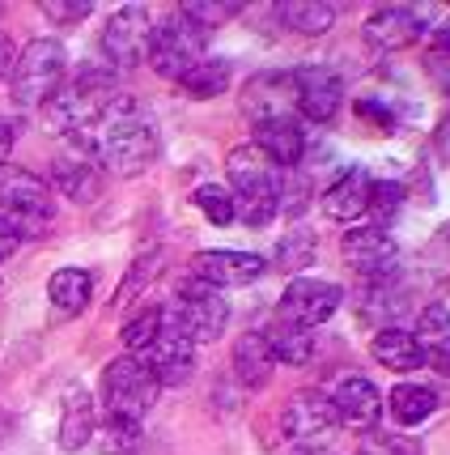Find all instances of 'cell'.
Masks as SVG:
<instances>
[{"label":"cell","mask_w":450,"mask_h":455,"mask_svg":"<svg viewBox=\"0 0 450 455\" xmlns=\"http://www.w3.org/2000/svg\"><path fill=\"white\" fill-rule=\"evenodd\" d=\"M77 140L99 158V166L115 171V175H140V171H149V162H154L157 149H162L157 124L149 119V111H145L140 102H132L128 94H119L115 107Z\"/></svg>","instance_id":"1"},{"label":"cell","mask_w":450,"mask_h":455,"mask_svg":"<svg viewBox=\"0 0 450 455\" xmlns=\"http://www.w3.org/2000/svg\"><path fill=\"white\" fill-rule=\"evenodd\" d=\"M115 102H119L115 68H107V64H85L77 77L64 81L56 99L43 107V119H47L51 132H64V137L77 140V137H85Z\"/></svg>","instance_id":"2"},{"label":"cell","mask_w":450,"mask_h":455,"mask_svg":"<svg viewBox=\"0 0 450 455\" xmlns=\"http://www.w3.org/2000/svg\"><path fill=\"white\" fill-rule=\"evenodd\" d=\"M225 175H230V196H234V218L247 226H268L280 209V171L264 158L255 145H238L230 162H225Z\"/></svg>","instance_id":"3"},{"label":"cell","mask_w":450,"mask_h":455,"mask_svg":"<svg viewBox=\"0 0 450 455\" xmlns=\"http://www.w3.org/2000/svg\"><path fill=\"white\" fill-rule=\"evenodd\" d=\"M68 77V52L59 39H30L13 60L9 90L18 107H47Z\"/></svg>","instance_id":"4"},{"label":"cell","mask_w":450,"mask_h":455,"mask_svg":"<svg viewBox=\"0 0 450 455\" xmlns=\"http://www.w3.org/2000/svg\"><path fill=\"white\" fill-rule=\"evenodd\" d=\"M0 218L18 230V238H39L56 221V192L30 171L0 166Z\"/></svg>","instance_id":"5"},{"label":"cell","mask_w":450,"mask_h":455,"mask_svg":"<svg viewBox=\"0 0 450 455\" xmlns=\"http://www.w3.org/2000/svg\"><path fill=\"white\" fill-rule=\"evenodd\" d=\"M157 379L149 375V366L140 362L137 354L115 357L107 371H102V404H107V417H128V421H140L157 404Z\"/></svg>","instance_id":"6"},{"label":"cell","mask_w":450,"mask_h":455,"mask_svg":"<svg viewBox=\"0 0 450 455\" xmlns=\"http://www.w3.org/2000/svg\"><path fill=\"white\" fill-rule=\"evenodd\" d=\"M204 43H209V30H200L196 21H187L183 13H170V18L154 26V39H149V64H154L157 77L178 81L192 64L204 60Z\"/></svg>","instance_id":"7"},{"label":"cell","mask_w":450,"mask_h":455,"mask_svg":"<svg viewBox=\"0 0 450 455\" xmlns=\"http://www.w3.org/2000/svg\"><path fill=\"white\" fill-rule=\"evenodd\" d=\"M166 315L175 319L178 328L200 345V340H217L225 332V323H230V302L221 298V290H213V285H204V281L192 277V281L178 285L175 307H170Z\"/></svg>","instance_id":"8"},{"label":"cell","mask_w":450,"mask_h":455,"mask_svg":"<svg viewBox=\"0 0 450 455\" xmlns=\"http://www.w3.org/2000/svg\"><path fill=\"white\" fill-rule=\"evenodd\" d=\"M336 426H340V417L323 392H294L280 409V435L297 451H319L336 435Z\"/></svg>","instance_id":"9"},{"label":"cell","mask_w":450,"mask_h":455,"mask_svg":"<svg viewBox=\"0 0 450 455\" xmlns=\"http://www.w3.org/2000/svg\"><path fill=\"white\" fill-rule=\"evenodd\" d=\"M340 298L344 290L336 281H314V277H294L285 285V294L276 302V319L280 323H294V328H319L340 311Z\"/></svg>","instance_id":"10"},{"label":"cell","mask_w":450,"mask_h":455,"mask_svg":"<svg viewBox=\"0 0 450 455\" xmlns=\"http://www.w3.org/2000/svg\"><path fill=\"white\" fill-rule=\"evenodd\" d=\"M340 259L349 264L357 277L366 281H387L399 268V247L387 235V226H352L340 238Z\"/></svg>","instance_id":"11"},{"label":"cell","mask_w":450,"mask_h":455,"mask_svg":"<svg viewBox=\"0 0 450 455\" xmlns=\"http://www.w3.org/2000/svg\"><path fill=\"white\" fill-rule=\"evenodd\" d=\"M149 39H154V21L145 4H123L111 21L102 26V56L111 68H137L149 56Z\"/></svg>","instance_id":"12"},{"label":"cell","mask_w":450,"mask_h":455,"mask_svg":"<svg viewBox=\"0 0 450 455\" xmlns=\"http://www.w3.org/2000/svg\"><path fill=\"white\" fill-rule=\"evenodd\" d=\"M140 362L149 366V375L157 379V387H178L192 379V366H196V340L178 328L175 319L162 311V332L154 337V345L140 354Z\"/></svg>","instance_id":"13"},{"label":"cell","mask_w":450,"mask_h":455,"mask_svg":"<svg viewBox=\"0 0 450 455\" xmlns=\"http://www.w3.org/2000/svg\"><path fill=\"white\" fill-rule=\"evenodd\" d=\"M268 273V259L255 251H200L192 259V277L213 285V290H234V285H251Z\"/></svg>","instance_id":"14"},{"label":"cell","mask_w":450,"mask_h":455,"mask_svg":"<svg viewBox=\"0 0 450 455\" xmlns=\"http://www.w3.org/2000/svg\"><path fill=\"white\" fill-rule=\"evenodd\" d=\"M294 85H297V116L311 119V124H328V119H336L340 102H344V81H340V73L323 68V64L297 68Z\"/></svg>","instance_id":"15"},{"label":"cell","mask_w":450,"mask_h":455,"mask_svg":"<svg viewBox=\"0 0 450 455\" xmlns=\"http://www.w3.org/2000/svg\"><path fill=\"white\" fill-rule=\"evenodd\" d=\"M297 107V85L294 73H259V77L247 81L242 90V111L251 124H268V119L294 116Z\"/></svg>","instance_id":"16"},{"label":"cell","mask_w":450,"mask_h":455,"mask_svg":"<svg viewBox=\"0 0 450 455\" xmlns=\"http://www.w3.org/2000/svg\"><path fill=\"white\" fill-rule=\"evenodd\" d=\"M328 400H332L336 417L344 426H352V430H374V421L383 413V396H378V387L366 375H344Z\"/></svg>","instance_id":"17"},{"label":"cell","mask_w":450,"mask_h":455,"mask_svg":"<svg viewBox=\"0 0 450 455\" xmlns=\"http://www.w3.org/2000/svg\"><path fill=\"white\" fill-rule=\"evenodd\" d=\"M255 149L264 158L272 162L276 171L280 166H297L302 154H306V128L297 116H280V119H268V124H255Z\"/></svg>","instance_id":"18"},{"label":"cell","mask_w":450,"mask_h":455,"mask_svg":"<svg viewBox=\"0 0 450 455\" xmlns=\"http://www.w3.org/2000/svg\"><path fill=\"white\" fill-rule=\"evenodd\" d=\"M412 340L421 349V366H433L438 375H450V311L442 302H430L416 315Z\"/></svg>","instance_id":"19"},{"label":"cell","mask_w":450,"mask_h":455,"mask_svg":"<svg viewBox=\"0 0 450 455\" xmlns=\"http://www.w3.org/2000/svg\"><path fill=\"white\" fill-rule=\"evenodd\" d=\"M99 435V409H94V396L73 383L68 387V396H64V413H59V451H81V447H90V438Z\"/></svg>","instance_id":"20"},{"label":"cell","mask_w":450,"mask_h":455,"mask_svg":"<svg viewBox=\"0 0 450 455\" xmlns=\"http://www.w3.org/2000/svg\"><path fill=\"white\" fill-rule=\"evenodd\" d=\"M370 188H374V179L366 175L361 166H349L336 183H328L323 213L332 221H357L361 213H370Z\"/></svg>","instance_id":"21"},{"label":"cell","mask_w":450,"mask_h":455,"mask_svg":"<svg viewBox=\"0 0 450 455\" xmlns=\"http://www.w3.org/2000/svg\"><path fill=\"white\" fill-rule=\"evenodd\" d=\"M366 39L378 52H404L408 43L421 39V26L412 18V4H383L366 18Z\"/></svg>","instance_id":"22"},{"label":"cell","mask_w":450,"mask_h":455,"mask_svg":"<svg viewBox=\"0 0 450 455\" xmlns=\"http://www.w3.org/2000/svg\"><path fill=\"white\" fill-rule=\"evenodd\" d=\"M272 366H276V357H272V349H268L264 332H242V337L234 340V375L242 387H251V392L268 387Z\"/></svg>","instance_id":"23"},{"label":"cell","mask_w":450,"mask_h":455,"mask_svg":"<svg viewBox=\"0 0 450 455\" xmlns=\"http://www.w3.org/2000/svg\"><path fill=\"white\" fill-rule=\"evenodd\" d=\"M370 354L378 366H387L395 375H408L421 366V349H416V340H412L408 328H399V323H383L370 340Z\"/></svg>","instance_id":"24"},{"label":"cell","mask_w":450,"mask_h":455,"mask_svg":"<svg viewBox=\"0 0 450 455\" xmlns=\"http://www.w3.org/2000/svg\"><path fill=\"white\" fill-rule=\"evenodd\" d=\"M51 179H56L59 192L68 200H77V204H90L102 192V171L94 158H56Z\"/></svg>","instance_id":"25"},{"label":"cell","mask_w":450,"mask_h":455,"mask_svg":"<svg viewBox=\"0 0 450 455\" xmlns=\"http://www.w3.org/2000/svg\"><path fill=\"white\" fill-rule=\"evenodd\" d=\"M276 18L294 35H328L340 18V9L328 0H285V4H276Z\"/></svg>","instance_id":"26"},{"label":"cell","mask_w":450,"mask_h":455,"mask_svg":"<svg viewBox=\"0 0 450 455\" xmlns=\"http://www.w3.org/2000/svg\"><path fill=\"white\" fill-rule=\"evenodd\" d=\"M47 298H51V307L59 315H81L94 298V277L85 268H59L47 281Z\"/></svg>","instance_id":"27"},{"label":"cell","mask_w":450,"mask_h":455,"mask_svg":"<svg viewBox=\"0 0 450 455\" xmlns=\"http://www.w3.org/2000/svg\"><path fill=\"white\" fill-rule=\"evenodd\" d=\"M264 340H268V349L280 366H306L314 357V332L306 328H294V323H280L272 319L268 328H264Z\"/></svg>","instance_id":"28"},{"label":"cell","mask_w":450,"mask_h":455,"mask_svg":"<svg viewBox=\"0 0 450 455\" xmlns=\"http://www.w3.org/2000/svg\"><path fill=\"white\" fill-rule=\"evenodd\" d=\"M225 85H230V60H221V56H204L200 64H192L178 77V90L196 102H209L217 94H225Z\"/></svg>","instance_id":"29"},{"label":"cell","mask_w":450,"mask_h":455,"mask_svg":"<svg viewBox=\"0 0 450 455\" xmlns=\"http://www.w3.org/2000/svg\"><path fill=\"white\" fill-rule=\"evenodd\" d=\"M387 409L399 426H421L425 417L438 413V392L425 383H395V392L387 396Z\"/></svg>","instance_id":"30"},{"label":"cell","mask_w":450,"mask_h":455,"mask_svg":"<svg viewBox=\"0 0 450 455\" xmlns=\"http://www.w3.org/2000/svg\"><path fill=\"white\" fill-rule=\"evenodd\" d=\"M314 235L306 226H297L289 235L276 243V268H285V273H302V268H311L314 264Z\"/></svg>","instance_id":"31"},{"label":"cell","mask_w":450,"mask_h":455,"mask_svg":"<svg viewBox=\"0 0 450 455\" xmlns=\"http://www.w3.org/2000/svg\"><path fill=\"white\" fill-rule=\"evenodd\" d=\"M94 438H99L102 455H132L140 447V421H128V417H107Z\"/></svg>","instance_id":"32"},{"label":"cell","mask_w":450,"mask_h":455,"mask_svg":"<svg viewBox=\"0 0 450 455\" xmlns=\"http://www.w3.org/2000/svg\"><path fill=\"white\" fill-rule=\"evenodd\" d=\"M192 200H196V209L213 221V226H230V221H234V196H230V188H221V183H200Z\"/></svg>","instance_id":"33"},{"label":"cell","mask_w":450,"mask_h":455,"mask_svg":"<svg viewBox=\"0 0 450 455\" xmlns=\"http://www.w3.org/2000/svg\"><path fill=\"white\" fill-rule=\"evenodd\" d=\"M178 13L187 21H196L200 30H213V26H225V21H234L242 13V4H221V0H187V4H178Z\"/></svg>","instance_id":"34"},{"label":"cell","mask_w":450,"mask_h":455,"mask_svg":"<svg viewBox=\"0 0 450 455\" xmlns=\"http://www.w3.org/2000/svg\"><path fill=\"white\" fill-rule=\"evenodd\" d=\"M157 332H162V307H149V311H140V315L128 319L119 337H123V345H128V349L140 357L145 349H149V345H154Z\"/></svg>","instance_id":"35"},{"label":"cell","mask_w":450,"mask_h":455,"mask_svg":"<svg viewBox=\"0 0 450 455\" xmlns=\"http://www.w3.org/2000/svg\"><path fill=\"white\" fill-rule=\"evenodd\" d=\"M399 204H404V188L399 183H374L370 188V213H378L374 226H387V218L399 213Z\"/></svg>","instance_id":"36"},{"label":"cell","mask_w":450,"mask_h":455,"mask_svg":"<svg viewBox=\"0 0 450 455\" xmlns=\"http://www.w3.org/2000/svg\"><path fill=\"white\" fill-rule=\"evenodd\" d=\"M357 455H416V443L404 435H366Z\"/></svg>","instance_id":"37"},{"label":"cell","mask_w":450,"mask_h":455,"mask_svg":"<svg viewBox=\"0 0 450 455\" xmlns=\"http://www.w3.org/2000/svg\"><path fill=\"white\" fill-rule=\"evenodd\" d=\"M39 9L51 21H59V26H77V21H85L90 13H94V4H90V0H43Z\"/></svg>","instance_id":"38"},{"label":"cell","mask_w":450,"mask_h":455,"mask_svg":"<svg viewBox=\"0 0 450 455\" xmlns=\"http://www.w3.org/2000/svg\"><path fill=\"white\" fill-rule=\"evenodd\" d=\"M157 268H162V251H149V256H140L137 268H132V277L119 285V302H128L132 294H140V290L149 285V277H154Z\"/></svg>","instance_id":"39"},{"label":"cell","mask_w":450,"mask_h":455,"mask_svg":"<svg viewBox=\"0 0 450 455\" xmlns=\"http://www.w3.org/2000/svg\"><path fill=\"white\" fill-rule=\"evenodd\" d=\"M18 243H21L18 230H13V226H9L4 218H0V259H9V256H13V251H18Z\"/></svg>","instance_id":"40"},{"label":"cell","mask_w":450,"mask_h":455,"mask_svg":"<svg viewBox=\"0 0 450 455\" xmlns=\"http://www.w3.org/2000/svg\"><path fill=\"white\" fill-rule=\"evenodd\" d=\"M13 60H18V47L9 43V35H0V81L13 73Z\"/></svg>","instance_id":"41"},{"label":"cell","mask_w":450,"mask_h":455,"mask_svg":"<svg viewBox=\"0 0 450 455\" xmlns=\"http://www.w3.org/2000/svg\"><path fill=\"white\" fill-rule=\"evenodd\" d=\"M9 149H13V124H9V119H0V166L9 162Z\"/></svg>","instance_id":"42"},{"label":"cell","mask_w":450,"mask_h":455,"mask_svg":"<svg viewBox=\"0 0 450 455\" xmlns=\"http://www.w3.org/2000/svg\"><path fill=\"white\" fill-rule=\"evenodd\" d=\"M297 455H336V451H323V447H319V451H297Z\"/></svg>","instance_id":"43"},{"label":"cell","mask_w":450,"mask_h":455,"mask_svg":"<svg viewBox=\"0 0 450 455\" xmlns=\"http://www.w3.org/2000/svg\"><path fill=\"white\" fill-rule=\"evenodd\" d=\"M446 238H450V221H446Z\"/></svg>","instance_id":"44"}]
</instances>
